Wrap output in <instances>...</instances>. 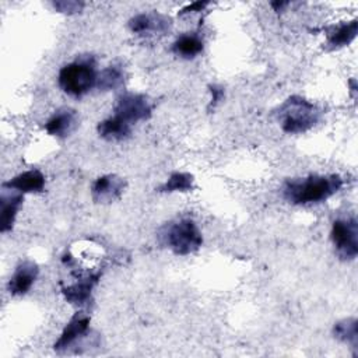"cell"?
Instances as JSON below:
<instances>
[{
    "label": "cell",
    "mask_w": 358,
    "mask_h": 358,
    "mask_svg": "<svg viewBox=\"0 0 358 358\" xmlns=\"http://www.w3.org/2000/svg\"><path fill=\"white\" fill-rule=\"evenodd\" d=\"M343 186L338 175H309L285 180L282 186L284 199L294 206H310L326 201Z\"/></svg>",
    "instance_id": "cell-1"
},
{
    "label": "cell",
    "mask_w": 358,
    "mask_h": 358,
    "mask_svg": "<svg viewBox=\"0 0 358 358\" xmlns=\"http://www.w3.org/2000/svg\"><path fill=\"white\" fill-rule=\"evenodd\" d=\"M322 109L301 95L288 96L275 110L281 129L289 134L305 133L319 123Z\"/></svg>",
    "instance_id": "cell-2"
},
{
    "label": "cell",
    "mask_w": 358,
    "mask_h": 358,
    "mask_svg": "<svg viewBox=\"0 0 358 358\" xmlns=\"http://www.w3.org/2000/svg\"><path fill=\"white\" fill-rule=\"evenodd\" d=\"M159 242L178 256L194 253L203 245V235L192 218H176L164 224L158 231Z\"/></svg>",
    "instance_id": "cell-3"
},
{
    "label": "cell",
    "mask_w": 358,
    "mask_h": 358,
    "mask_svg": "<svg viewBox=\"0 0 358 358\" xmlns=\"http://www.w3.org/2000/svg\"><path fill=\"white\" fill-rule=\"evenodd\" d=\"M96 76L95 63L91 59H77L60 69L57 83L63 92L80 98L95 87Z\"/></svg>",
    "instance_id": "cell-4"
},
{
    "label": "cell",
    "mask_w": 358,
    "mask_h": 358,
    "mask_svg": "<svg viewBox=\"0 0 358 358\" xmlns=\"http://www.w3.org/2000/svg\"><path fill=\"white\" fill-rule=\"evenodd\" d=\"M330 239L336 255L344 260L351 262L358 255V224L355 217L337 218L331 224Z\"/></svg>",
    "instance_id": "cell-5"
},
{
    "label": "cell",
    "mask_w": 358,
    "mask_h": 358,
    "mask_svg": "<svg viewBox=\"0 0 358 358\" xmlns=\"http://www.w3.org/2000/svg\"><path fill=\"white\" fill-rule=\"evenodd\" d=\"M154 102L144 94L124 92L117 96L113 115L119 116L129 124L147 120L151 117Z\"/></svg>",
    "instance_id": "cell-6"
},
{
    "label": "cell",
    "mask_w": 358,
    "mask_h": 358,
    "mask_svg": "<svg viewBox=\"0 0 358 358\" xmlns=\"http://www.w3.org/2000/svg\"><path fill=\"white\" fill-rule=\"evenodd\" d=\"M91 317L84 312H77L67 322L62 330L59 338L53 344V350L59 354H67L73 348H78L84 340H87L90 330Z\"/></svg>",
    "instance_id": "cell-7"
},
{
    "label": "cell",
    "mask_w": 358,
    "mask_h": 358,
    "mask_svg": "<svg viewBox=\"0 0 358 358\" xmlns=\"http://www.w3.org/2000/svg\"><path fill=\"white\" fill-rule=\"evenodd\" d=\"M172 20L161 13H140L129 20V29L143 38H161L171 31Z\"/></svg>",
    "instance_id": "cell-8"
},
{
    "label": "cell",
    "mask_w": 358,
    "mask_h": 358,
    "mask_svg": "<svg viewBox=\"0 0 358 358\" xmlns=\"http://www.w3.org/2000/svg\"><path fill=\"white\" fill-rule=\"evenodd\" d=\"M74 281L64 284L60 282L64 299L74 306H84L91 301L92 289L98 284L102 271L91 274H73Z\"/></svg>",
    "instance_id": "cell-9"
},
{
    "label": "cell",
    "mask_w": 358,
    "mask_h": 358,
    "mask_svg": "<svg viewBox=\"0 0 358 358\" xmlns=\"http://www.w3.org/2000/svg\"><path fill=\"white\" fill-rule=\"evenodd\" d=\"M126 187V180L115 173L102 175L95 179L91 187V196L95 203L108 204L117 200Z\"/></svg>",
    "instance_id": "cell-10"
},
{
    "label": "cell",
    "mask_w": 358,
    "mask_h": 358,
    "mask_svg": "<svg viewBox=\"0 0 358 358\" xmlns=\"http://www.w3.org/2000/svg\"><path fill=\"white\" fill-rule=\"evenodd\" d=\"M38 275H39L38 264L31 260H24L17 264L14 273L11 274L7 282V291L13 296H22L27 292H29Z\"/></svg>",
    "instance_id": "cell-11"
},
{
    "label": "cell",
    "mask_w": 358,
    "mask_h": 358,
    "mask_svg": "<svg viewBox=\"0 0 358 358\" xmlns=\"http://www.w3.org/2000/svg\"><path fill=\"white\" fill-rule=\"evenodd\" d=\"M24 201V194L14 192L11 189L1 187L0 194V229L3 234L13 229L18 210L21 208Z\"/></svg>",
    "instance_id": "cell-12"
},
{
    "label": "cell",
    "mask_w": 358,
    "mask_h": 358,
    "mask_svg": "<svg viewBox=\"0 0 358 358\" xmlns=\"http://www.w3.org/2000/svg\"><path fill=\"white\" fill-rule=\"evenodd\" d=\"M45 176L38 169H31L15 175L13 179L4 182L1 187L11 189L14 192L27 194V193H41L45 189Z\"/></svg>",
    "instance_id": "cell-13"
},
{
    "label": "cell",
    "mask_w": 358,
    "mask_h": 358,
    "mask_svg": "<svg viewBox=\"0 0 358 358\" xmlns=\"http://www.w3.org/2000/svg\"><path fill=\"white\" fill-rule=\"evenodd\" d=\"M77 126V113L71 108L57 109L45 123L48 134L55 137H67Z\"/></svg>",
    "instance_id": "cell-14"
},
{
    "label": "cell",
    "mask_w": 358,
    "mask_h": 358,
    "mask_svg": "<svg viewBox=\"0 0 358 358\" xmlns=\"http://www.w3.org/2000/svg\"><path fill=\"white\" fill-rule=\"evenodd\" d=\"M357 20L344 22L340 25H333L326 29V49L337 50L350 45L357 36Z\"/></svg>",
    "instance_id": "cell-15"
},
{
    "label": "cell",
    "mask_w": 358,
    "mask_h": 358,
    "mask_svg": "<svg viewBox=\"0 0 358 358\" xmlns=\"http://www.w3.org/2000/svg\"><path fill=\"white\" fill-rule=\"evenodd\" d=\"M96 131L99 137H102L106 141H120L130 136L131 124H129L119 116L112 115L98 123Z\"/></svg>",
    "instance_id": "cell-16"
},
{
    "label": "cell",
    "mask_w": 358,
    "mask_h": 358,
    "mask_svg": "<svg viewBox=\"0 0 358 358\" xmlns=\"http://www.w3.org/2000/svg\"><path fill=\"white\" fill-rule=\"evenodd\" d=\"M204 43L197 34H183L172 43V52L182 59H193L203 52Z\"/></svg>",
    "instance_id": "cell-17"
},
{
    "label": "cell",
    "mask_w": 358,
    "mask_h": 358,
    "mask_svg": "<svg viewBox=\"0 0 358 358\" xmlns=\"http://www.w3.org/2000/svg\"><path fill=\"white\" fill-rule=\"evenodd\" d=\"M333 336L338 341L348 344L354 354H357L358 348V320L355 317H345L334 323L333 326Z\"/></svg>",
    "instance_id": "cell-18"
},
{
    "label": "cell",
    "mask_w": 358,
    "mask_h": 358,
    "mask_svg": "<svg viewBox=\"0 0 358 358\" xmlns=\"http://www.w3.org/2000/svg\"><path fill=\"white\" fill-rule=\"evenodd\" d=\"M124 80L126 74L123 67L120 64H110L98 73L95 87L99 91H112L122 87Z\"/></svg>",
    "instance_id": "cell-19"
},
{
    "label": "cell",
    "mask_w": 358,
    "mask_h": 358,
    "mask_svg": "<svg viewBox=\"0 0 358 358\" xmlns=\"http://www.w3.org/2000/svg\"><path fill=\"white\" fill-rule=\"evenodd\" d=\"M194 187V178L189 172H172L165 183L158 187L159 193L189 192Z\"/></svg>",
    "instance_id": "cell-20"
},
{
    "label": "cell",
    "mask_w": 358,
    "mask_h": 358,
    "mask_svg": "<svg viewBox=\"0 0 358 358\" xmlns=\"http://www.w3.org/2000/svg\"><path fill=\"white\" fill-rule=\"evenodd\" d=\"M84 3L83 1H73V0H67V1H55L53 7L63 14H76L80 13L84 8Z\"/></svg>",
    "instance_id": "cell-21"
},
{
    "label": "cell",
    "mask_w": 358,
    "mask_h": 358,
    "mask_svg": "<svg viewBox=\"0 0 358 358\" xmlns=\"http://www.w3.org/2000/svg\"><path fill=\"white\" fill-rule=\"evenodd\" d=\"M208 91L211 94V99H210V103H208V110H211L224 99L225 91L221 85H217V84H210Z\"/></svg>",
    "instance_id": "cell-22"
},
{
    "label": "cell",
    "mask_w": 358,
    "mask_h": 358,
    "mask_svg": "<svg viewBox=\"0 0 358 358\" xmlns=\"http://www.w3.org/2000/svg\"><path fill=\"white\" fill-rule=\"evenodd\" d=\"M208 4H210L208 1H196V3L187 4L186 7H183V8L179 11V15H186V14H190V13L203 11Z\"/></svg>",
    "instance_id": "cell-23"
},
{
    "label": "cell",
    "mask_w": 358,
    "mask_h": 358,
    "mask_svg": "<svg viewBox=\"0 0 358 358\" xmlns=\"http://www.w3.org/2000/svg\"><path fill=\"white\" fill-rule=\"evenodd\" d=\"M285 6H288V3H281V1H274V3H271V7H274V10L275 11H280L282 7H285Z\"/></svg>",
    "instance_id": "cell-24"
}]
</instances>
